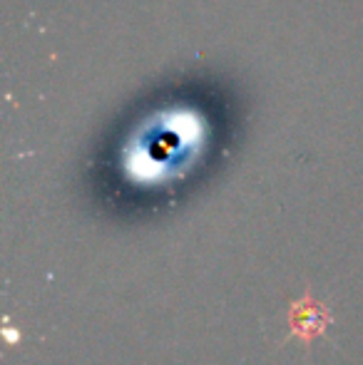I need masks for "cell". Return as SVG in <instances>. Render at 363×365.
<instances>
[{
    "label": "cell",
    "mask_w": 363,
    "mask_h": 365,
    "mask_svg": "<svg viewBox=\"0 0 363 365\" xmlns=\"http://www.w3.org/2000/svg\"><path fill=\"white\" fill-rule=\"evenodd\" d=\"M331 323H334V318H331V311L326 308V303L316 301L311 296V291L306 289L304 296L299 301H291L289 306V336H286V341L299 338L304 346H311L314 338L324 336L329 331Z\"/></svg>",
    "instance_id": "2"
},
{
    "label": "cell",
    "mask_w": 363,
    "mask_h": 365,
    "mask_svg": "<svg viewBox=\"0 0 363 365\" xmlns=\"http://www.w3.org/2000/svg\"><path fill=\"white\" fill-rule=\"evenodd\" d=\"M189 95H170L152 105L130 130L122 152V172L132 184L170 187L194 167L214 140V107Z\"/></svg>",
    "instance_id": "1"
}]
</instances>
